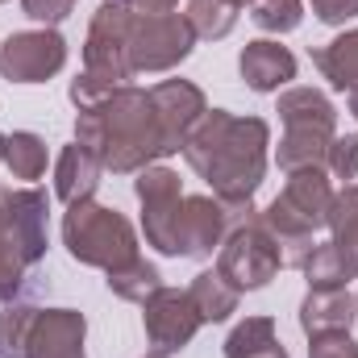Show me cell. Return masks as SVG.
Listing matches in <instances>:
<instances>
[{"mask_svg":"<svg viewBox=\"0 0 358 358\" xmlns=\"http://www.w3.org/2000/svg\"><path fill=\"white\" fill-rule=\"evenodd\" d=\"M76 142L88 146L113 176H138L155 167L159 159L179 155V142L167 134L150 88L121 84L113 88L96 108L76 113Z\"/></svg>","mask_w":358,"mask_h":358,"instance_id":"1","label":"cell"},{"mask_svg":"<svg viewBox=\"0 0 358 358\" xmlns=\"http://www.w3.org/2000/svg\"><path fill=\"white\" fill-rule=\"evenodd\" d=\"M183 159L213 187L217 200H255L271 159V125L263 117H238L208 108L183 142Z\"/></svg>","mask_w":358,"mask_h":358,"instance_id":"2","label":"cell"},{"mask_svg":"<svg viewBox=\"0 0 358 358\" xmlns=\"http://www.w3.org/2000/svg\"><path fill=\"white\" fill-rule=\"evenodd\" d=\"M50 200L38 187L0 192V304H13L29 267L46 259L50 246Z\"/></svg>","mask_w":358,"mask_h":358,"instance_id":"3","label":"cell"},{"mask_svg":"<svg viewBox=\"0 0 358 358\" xmlns=\"http://www.w3.org/2000/svg\"><path fill=\"white\" fill-rule=\"evenodd\" d=\"M283 121V138L275 150L279 171H300V167H325L329 146L338 138V108L321 88H287L279 92L275 104Z\"/></svg>","mask_w":358,"mask_h":358,"instance_id":"4","label":"cell"},{"mask_svg":"<svg viewBox=\"0 0 358 358\" xmlns=\"http://www.w3.org/2000/svg\"><path fill=\"white\" fill-rule=\"evenodd\" d=\"M63 246L80 267L117 271L138 259V229L108 204L80 200L63 213Z\"/></svg>","mask_w":358,"mask_h":358,"instance_id":"5","label":"cell"},{"mask_svg":"<svg viewBox=\"0 0 358 358\" xmlns=\"http://www.w3.org/2000/svg\"><path fill=\"white\" fill-rule=\"evenodd\" d=\"M255 200H217V196H183L176 221V259H213L229 229L255 217Z\"/></svg>","mask_w":358,"mask_h":358,"instance_id":"6","label":"cell"},{"mask_svg":"<svg viewBox=\"0 0 358 358\" xmlns=\"http://www.w3.org/2000/svg\"><path fill=\"white\" fill-rule=\"evenodd\" d=\"M196 50V34L183 13H138L129 29V71L134 76H167Z\"/></svg>","mask_w":358,"mask_h":358,"instance_id":"7","label":"cell"},{"mask_svg":"<svg viewBox=\"0 0 358 358\" xmlns=\"http://www.w3.org/2000/svg\"><path fill=\"white\" fill-rule=\"evenodd\" d=\"M134 8L125 0H104L92 13L88 25V42H84V71L121 88L134 80L129 71V29H134Z\"/></svg>","mask_w":358,"mask_h":358,"instance_id":"8","label":"cell"},{"mask_svg":"<svg viewBox=\"0 0 358 358\" xmlns=\"http://www.w3.org/2000/svg\"><path fill=\"white\" fill-rule=\"evenodd\" d=\"M217 271H221L238 292H259V287H267L271 279L283 271L279 242L263 229L259 213H255L246 225L229 229V238H225L221 250H217Z\"/></svg>","mask_w":358,"mask_h":358,"instance_id":"9","label":"cell"},{"mask_svg":"<svg viewBox=\"0 0 358 358\" xmlns=\"http://www.w3.org/2000/svg\"><path fill=\"white\" fill-rule=\"evenodd\" d=\"M67 67V42L59 29H21L0 42V76L8 84H46Z\"/></svg>","mask_w":358,"mask_h":358,"instance_id":"10","label":"cell"},{"mask_svg":"<svg viewBox=\"0 0 358 358\" xmlns=\"http://www.w3.org/2000/svg\"><path fill=\"white\" fill-rule=\"evenodd\" d=\"M134 192L142 200V234L146 246H155L159 255L176 259V221H179V204H183V183L171 167L155 163L146 171H138Z\"/></svg>","mask_w":358,"mask_h":358,"instance_id":"11","label":"cell"},{"mask_svg":"<svg viewBox=\"0 0 358 358\" xmlns=\"http://www.w3.org/2000/svg\"><path fill=\"white\" fill-rule=\"evenodd\" d=\"M142 325H146V342L155 346V355H176V350H187L192 338L200 334V313L187 296V287H159L146 304H142Z\"/></svg>","mask_w":358,"mask_h":358,"instance_id":"12","label":"cell"},{"mask_svg":"<svg viewBox=\"0 0 358 358\" xmlns=\"http://www.w3.org/2000/svg\"><path fill=\"white\" fill-rule=\"evenodd\" d=\"M88 321L76 308H38L25 358H88L84 355Z\"/></svg>","mask_w":358,"mask_h":358,"instance_id":"13","label":"cell"},{"mask_svg":"<svg viewBox=\"0 0 358 358\" xmlns=\"http://www.w3.org/2000/svg\"><path fill=\"white\" fill-rule=\"evenodd\" d=\"M238 71H242V80H246L250 92L271 96V92L287 88V84L296 80V55H292L287 46H279L275 38H259V42H246V46H242Z\"/></svg>","mask_w":358,"mask_h":358,"instance_id":"14","label":"cell"},{"mask_svg":"<svg viewBox=\"0 0 358 358\" xmlns=\"http://www.w3.org/2000/svg\"><path fill=\"white\" fill-rule=\"evenodd\" d=\"M358 321V300L346 287H308L300 300V329L313 334H350Z\"/></svg>","mask_w":358,"mask_h":358,"instance_id":"15","label":"cell"},{"mask_svg":"<svg viewBox=\"0 0 358 358\" xmlns=\"http://www.w3.org/2000/svg\"><path fill=\"white\" fill-rule=\"evenodd\" d=\"M334 183L325 176V167H300V171H287V183H283V192H279V200L296 213V217H304L313 229H321L325 221H329V208H334Z\"/></svg>","mask_w":358,"mask_h":358,"instance_id":"16","label":"cell"},{"mask_svg":"<svg viewBox=\"0 0 358 358\" xmlns=\"http://www.w3.org/2000/svg\"><path fill=\"white\" fill-rule=\"evenodd\" d=\"M100 179H104V167H100V159L92 155L88 146H80V142L63 146V155L55 163V196L67 208L80 204V200H96Z\"/></svg>","mask_w":358,"mask_h":358,"instance_id":"17","label":"cell"},{"mask_svg":"<svg viewBox=\"0 0 358 358\" xmlns=\"http://www.w3.org/2000/svg\"><path fill=\"white\" fill-rule=\"evenodd\" d=\"M300 271H304L308 287H350V279H358V255L329 238V242L308 250Z\"/></svg>","mask_w":358,"mask_h":358,"instance_id":"18","label":"cell"},{"mask_svg":"<svg viewBox=\"0 0 358 358\" xmlns=\"http://www.w3.org/2000/svg\"><path fill=\"white\" fill-rule=\"evenodd\" d=\"M187 296H192V304H196V313H200L204 325L229 321V317L238 313V300H242V292H238L221 271H200V275L187 283Z\"/></svg>","mask_w":358,"mask_h":358,"instance_id":"19","label":"cell"},{"mask_svg":"<svg viewBox=\"0 0 358 358\" xmlns=\"http://www.w3.org/2000/svg\"><path fill=\"white\" fill-rule=\"evenodd\" d=\"M313 63H317V71L329 80V88L358 92V29H346V34H338L334 42L317 46V50H313Z\"/></svg>","mask_w":358,"mask_h":358,"instance_id":"20","label":"cell"},{"mask_svg":"<svg viewBox=\"0 0 358 358\" xmlns=\"http://www.w3.org/2000/svg\"><path fill=\"white\" fill-rule=\"evenodd\" d=\"M225 358H287L271 317H246L225 338Z\"/></svg>","mask_w":358,"mask_h":358,"instance_id":"21","label":"cell"},{"mask_svg":"<svg viewBox=\"0 0 358 358\" xmlns=\"http://www.w3.org/2000/svg\"><path fill=\"white\" fill-rule=\"evenodd\" d=\"M104 283H108V292L117 296V300H129V304H146L159 287H163V271L155 267V263H146L142 255L134 259V263H125V267L108 271L104 275Z\"/></svg>","mask_w":358,"mask_h":358,"instance_id":"22","label":"cell"},{"mask_svg":"<svg viewBox=\"0 0 358 358\" xmlns=\"http://www.w3.org/2000/svg\"><path fill=\"white\" fill-rule=\"evenodd\" d=\"M4 167L13 171V179H42L46 176V142L29 129H13L4 134Z\"/></svg>","mask_w":358,"mask_h":358,"instance_id":"23","label":"cell"},{"mask_svg":"<svg viewBox=\"0 0 358 358\" xmlns=\"http://www.w3.org/2000/svg\"><path fill=\"white\" fill-rule=\"evenodd\" d=\"M183 17H187L192 34L204 38V42H221L238 25V8L229 0H187V13Z\"/></svg>","mask_w":358,"mask_h":358,"instance_id":"24","label":"cell"},{"mask_svg":"<svg viewBox=\"0 0 358 358\" xmlns=\"http://www.w3.org/2000/svg\"><path fill=\"white\" fill-rule=\"evenodd\" d=\"M34 317H38L34 304H8L0 313V358H25Z\"/></svg>","mask_w":358,"mask_h":358,"instance_id":"25","label":"cell"},{"mask_svg":"<svg viewBox=\"0 0 358 358\" xmlns=\"http://www.w3.org/2000/svg\"><path fill=\"white\" fill-rule=\"evenodd\" d=\"M329 234L338 246L355 250L358 255V183H346L338 196H334V208H329Z\"/></svg>","mask_w":358,"mask_h":358,"instance_id":"26","label":"cell"},{"mask_svg":"<svg viewBox=\"0 0 358 358\" xmlns=\"http://www.w3.org/2000/svg\"><path fill=\"white\" fill-rule=\"evenodd\" d=\"M250 21L263 34H292L304 21V0H250Z\"/></svg>","mask_w":358,"mask_h":358,"instance_id":"27","label":"cell"},{"mask_svg":"<svg viewBox=\"0 0 358 358\" xmlns=\"http://www.w3.org/2000/svg\"><path fill=\"white\" fill-rule=\"evenodd\" d=\"M325 171L342 183L358 179V134H338L334 146H329V159H325Z\"/></svg>","mask_w":358,"mask_h":358,"instance_id":"28","label":"cell"},{"mask_svg":"<svg viewBox=\"0 0 358 358\" xmlns=\"http://www.w3.org/2000/svg\"><path fill=\"white\" fill-rule=\"evenodd\" d=\"M21 13L46 29H55L59 21H67L76 13V0H21Z\"/></svg>","mask_w":358,"mask_h":358,"instance_id":"29","label":"cell"},{"mask_svg":"<svg viewBox=\"0 0 358 358\" xmlns=\"http://www.w3.org/2000/svg\"><path fill=\"white\" fill-rule=\"evenodd\" d=\"M308 358H358V342L350 334H313Z\"/></svg>","mask_w":358,"mask_h":358,"instance_id":"30","label":"cell"},{"mask_svg":"<svg viewBox=\"0 0 358 358\" xmlns=\"http://www.w3.org/2000/svg\"><path fill=\"white\" fill-rule=\"evenodd\" d=\"M108 92H113V84H104V80H96V76H88V71H80V76L71 80L67 96H71V104L84 113V108H96V104H100Z\"/></svg>","mask_w":358,"mask_h":358,"instance_id":"31","label":"cell"},{"mask_svg":"<svg viewBox=\"0 0 358 358\" xmlns=\"http://www.w3.org/2000/svg\"><path fill=\"white\" fill-rule=\"evenodd\" d=\"M308 4L321 25H346L358 17V0H308Z\"/></svg>","mask_w":358,"mask_h":358,"instance_id":"32","label":"cell"},{"mask_svg":"<svg viewBox=\"0 0 358 358\" xmlns=\"http://www.w3.org/2000/svg\"><path fill=\"white\" fill-rule=\"evenodd\" d=\"M134 13H146V17H155V13H176L179 0H125Z\"/></svg>","mask_w":358,"mask_h":358,"instance_id":"33","label":"cell"},{"mask_svg":"<svg viewBox=\"0 0 358 358\" xmlns=\"http://www.w3.org/2000/svg\"><path fill=\"white\" fill-rule=\"evenodd\" d=\"M350 117L358 121V92H350Z\"/></svg>","mask_w":358,"mask_h":358,"instance_id":"34","label":"cell"},{"mask_svg":"<svg viewBox=\"0 0 358 358\" xmlns=\"http://www.w3.org/2000/svg\"><path fill=\"white\" fill-rule=\"evenodd\" d=\"M229 4H234V8H242V4H246V8H250V0H229Z\"/></svg>","mask_w":358,"mask_h":358,"instance_id":"35","label":"cell"},{"mask_svg":"<svg viewBox=\"0 0 358 358\" xmlns=\"http://www.w3.org/2000/svg\"><path fill=\"white\" fill-rule=\"evenodd\" d=\"M0 163H4V134H0Z\"/></svg>","mask_w":358,"mask_h":358,"instance_id":"36","label":"cell"},{"mask_svg":"<svg viewBox=\"0 0 358 358\" xmlns=\"http://www.w3.org/2000/svg\"><path fill=\"white\" fill-rule=\"evenodd\" d=\"M146 358H167V355H146Z\"/></svg>","mask_w":358,"mask_h":358,"instance_id":"37","label":"cell"},{"mask_svg":"<svg viewBox=\"0 0 358 358\" xmlns=\"http://www.w3.org/2000/svg\"><path fill=\"white\" fill-rule=\"evenodd\" d=\"M0 4H4V0H0Z\"/></svg>","mask_w":358,"mask_h":358,"instance_id":"38","label":"cell"},{"mask_svg":"<svg viewBox=\"0 0 358 358\" xmlns=\"http://www.w3.org/2000/svg\"><path fill=\"white\" fill-rule=\"evenodd\" d=\"M355 300H358V296H355Z\"/></svg>","mask_w":358,"mask_h":358,"instance_id":"39","label":"cell"}]
</instances>
